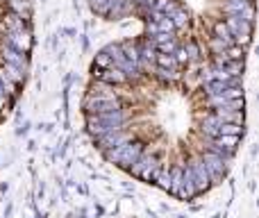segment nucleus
<instances>
[{"instance_id":"1","label":"nucleus","mask_w":259,"mask_h":218,"mask_svg":"<svg viewBox=\"0 0 259 218\" xmlns=\"http://www.w3.org/2000/svg\"><path fill=\"white\" fill-rule=\"evenodd\" d=\"M123 123H125V114L121 109H114V111H105V114H89L87 129L94 137H100V134H107L112 129L123 127Z\"/></svg>"},{"instance_id":"2","label":"nucleus","mask_w":259,"mask_h":218,"mask_svg":"<svg viewBox=\"0 0 259 218\" xmlns=\"http://www.w3.org/2000/svg\"><path fill=\"white\" fill-rule=\"evenodd\" d=\"M143 152V143L141 141H125L121 143V146L112 148V150H105V157H107L109 161H114V164L123 166V168H130V166L137 161V157Z\"/></svg>"},{"instance_id":"3","label":"nucleus","mask_w":259,"mask_h":218,"mask_svg":"<svg viewBox=\"0 0 259 218\" xmlns=\"http://www.w3.org/2000/svg\"><path fill=\"white\" fill-rule=\"evenodd\" d=\"M159 168H161V164L157 161V157L155 155H139L137 157V161H134L132 166H130V173L132 175H137V178H141V180H146V182H155V178H157V173H159Z\"/></svg>"},{"instance_id":"4","label":"nucleus","mask_w":259,"mask_h":218,"mask_svg":"<svg viewBox=\"0 0 259 218\" xmlns=\"http://www.w3.org/2000/svg\"><path fill=\"white\" fill-rule=\"evenodd\" d=\"M225 23H228V27H230V34L237 36L239 46L250 43V34H252V23L250 21H246V18H241V16H230Z\"/></svg>"},{"instance_id":"5","label":"nucleus","mask_w":259,"mask_h":218,"mask_svg":"<svg viewBox=\"0 0 259 218\" xmlns=\"http://www.w3.org/2000/svg\"><path fill=\"white\" fill-rule=\"evenodd\" d=\"M187 168L191 170V180H193V187H196V193L207 191V189H209V173H207L202 159H193Z\"/></svg>"},{"instance_id":"6","label":"nucleus","mask_w":259,"mask_h":218,"mask_svg":"<svg viewBox=\"0 0 259 218\" xmlns=\"http://www.w3.org/2000/svg\"><path fill=\"white\" fill-rule=\"evenodd\" d=\"M84 109H87V114H105V111L121 109V105H118L116 98H94V96H87Z\"/></svg>"},{"instance_id":"7","label":"nucleus","mask_w":259,"mask_h":218,"mask_svg":"<svg viewBox=\"0 0 259 218\" xmlns=\"http://www.w3.org/2000/svg\"><path fill=\"white\" fill-rule=\"evenodd\" d=\"M96 139H98V148H100V150H112V148H116V146H121V143L130 141L132 137H130L123 127H118V129L107 132V134H100V137H96Z\"/></svg>"},{"instance_id":"8","label":"nucleus","mask_w":259,"mask_h":218,"mask_svg":"<svg viewBox=\"0 0 259 218\" xmlns=\"http://www.w3.org/2000/svg\"><path fill=\"white\" fill-rule=\"evenodd\" d=\"M7 43L12 46V48H16L18 53H30L32 48V36L30 32L23 27V30H14V32H7Z\"/></svg>"},{"instance_id":"9","label":"nucleus","mask_w":259,"mask_h":218,"mask_svg":"<svg viewBox=\"0 0 259 218\" xmlns=\"http://www.w3.org/2000/svg\"><path fill=\"white\" fill-rule=\"evenodd\" d=\"M200 159H202V164H205L207 173H209V180H221L225 175V164L216 152H205Z\"/></svg>"},{"instance_id":"10","label":"nucleus","mask_w":259,"mask_h":218,"mask_svg":"<svg viewBox=\"0 0 259 218\" xmlns=\"http://www.w3.org/2000/svg\"><path fill=\"white\" fill-rule=\"evenodd\" d=\"M94 77H98V80L105 82V84H123V82H127L125 73L116 66H109V68H96L94 66Z\"/></svg>"},{"instance_id":"11","label":"nucleus","mask_w":259,"mask_h":218,"mask_svg":"<svg viewBox=\"0 0 259 218\" xmlns=\"http://www.w3.org/2000/svg\"><path fill=\"white\" fill-rule=\"evenodd\" d=\"M3 64H12V66L21 68V71H27V57L23 53H18L16 48H12L9 43L3 48Z\"/></svg>"},{"instance_id":"12","label":"nucleus","mask_w":259,"mask_h":218,"mask_svg":"<svg viewBox=\"0 0 259 218\" xmlns=\"http://www.w3.org/2000/svg\"><path fill=\"white\" fill-rule=\"evenodd\" d=\"M130 9H132V0H109V5H107V16H112V18L125 16Z\"/></svg>"},{"instance_id":"13","label":"nucleus","mask_w":259,"mask_h":218,"mask_svg":"<svg viewBox=\"0 0 259 218\" xmlns=\"http://www.w3.org/2000/svg\"><path fill=\"white\" fill-rule=\"evenodd\" d=\"M214 114L219 116L221 123H237V125L243 123V111L241 109H216Z\"/></svg>"},{"instance_id":"14","label":"nucleus","mask_w":259,"mask_h":218,"mask_svg":"<svg viewBox=\"0 0 259 218\" xmlns=\"http://www.w3.org/2000/svg\"><path fill=\"white\" fill-rule=\"evenodd\" d=\"M214 143L221 148H225V150L234 152V148H237V143H239V137H234V134H219Z\"/></svg>"},{"instance_id":"15","label":"nucleus","mask_w":259,"mask_h":218,"mask_svg":"<svg viewBox=\"0 0 259 218\" xmlns=\"http://www.w3.org/2000/svg\"><path fill=\"white\" fill-rule=\"evenodd\" d=\"M219 127H221V120H219V116L216 114L207 116L205 123H202V129H205L207 134H211V137H219Z\"/></svg>"},{"instance_id":"16","label":"nucleus","mask_w":259,"mask_h":218,"mask_svg":"<svg viewBox=\"0 0 259 218\" xmlns=\"http://www.w3.org/2000/svg\"><path fill=\"white\" fill-rule=\"evenodd\" d=\"M5 25H7V32H14V30H23L25 21H23V16H18V14H7V16H5Z\"/></svg>"},{"instance_id":"17","label":"nucleus","mask_w":259,"mask_h":218,"mask_svg":"<svg viewBox=\"0 0 259 218\" xmlns=\"http://www.w3.org/2000/svg\"><path fill=\"white\" fill-rule=\"evenodd\" d=\"M89 96H94V98H116V94L109 91V84H105V82H100L98 86H94Z\"/></svg>"},{"instance_id":"18","label":"nucleus","mask_w":259,"mask_h":218,"mask_svg":"<svg viewBox=\"0 0 259 218\" xmlns=\"http://www.w3.org/2000/svg\"><path fill=\"white\" fill-rule=\"evenodd\" d=\"M155 182L159 184V189L168 191V189H170V170H168V168H159V173H157Z\"/></svg>"},{"instance_id":"19","label":"nucleus","mask_w":259,"mask_h":218,"mask_svg":"<svg viewBox=\"0 0 259 218\" xmlns=\"http://www.w3.org/2000/svg\"><path fill=\"white\" fill-rule=\"evenodd\" d=\"M180 184H182V168H173V170H170V189H168V191L178 196Z\"/></svg>"},{"instance_id":"20","label":"nucleus","mask_w":259,"mask_h":218,"mask_svg":"<svg viewBox=\"0 0 259 218\" xmlns=\"http://www.w3.org/2000/svg\"><path fill=\"white\" fill-rule=\"evenodd\" d=\"M170 23H173L175 27H182V25H187V21H189V16H187V12H184V9H175L173 14H170Z\"/></svg>"},{"instance_id":"21","label":"nucleus","mask_w":259,"mask_h":218,"mask_svg":"<svg viewBox=\"0 0 259 218\" xmlns=\"http://www.w3.org/2000/svg\"><path fill=\"white\" fill-rule=\"evenodd\" d=\"M219 134H234V137H239V134H243V127L237 123H221Z\"/></svg>"},{"instance_id":"22","label":"nucleus","mask_w":259,"mask_h":218,"mask_svg":"<svg viewBox=\"0 0 259 218\" xmlns=\"http://www.w3.org/2000/svg\"><path fill=\"white\" fill-rule=\"evenodd\" d=\"M214 34L219 36V39H225V41H232V34H230V27H228V23H223V21H219L214 25Z\"/></svg>"},{"instance_id":"23","label":"nucleus","mask_w":259,"mask_h":218,"mask_svg":"<svg viewBox=\"0 0 259 218\" xmlns=\"http://www.w3.org/2000/svg\"><path fill=\"white\" fill-rule=\"evenodd\" d=\"M157 64H159L161 68H173L175 64H178V62H175V57H173V55H166V53H157Z\"/></svg>"},{"instance_id":"24","label":"nucleus","mask_w":259,"mask_h":218,"mask_svg":"<svg viewBox=\"0 0 259 218\" xmlns=\"http://www.w3.org/2000/svg\"><path fill=\"white\" fill-rule=\"evenodd\" d=\"M230 46H232V41H225V39H219V36H216V39H211V50H214L216 55L219 53H223V50H228Z\"/></svg>"},{"instance_id":"25","label":"nucleus","mask_w":259,"mask_h":218,"mask_svg":"<svg viewBox=\"0 0 259 218\" xmlns=\"http://www.w3.org/2000/svg\"><path fill=\"white\" fill-rule=\"evenodd\" d=\"M94 66H96V68H109V66H112V57H109V55L103 50V53H98V57H96V64H94Z\"/></svg>"},{"instance_id":"26","label":"nucleus","mask_w":259,"mask_h":218,"mask_svg":"<svg viewBox=\"0 0 259 218\" xmlns=\"http://www.w3.org/2000/svg\"><path fill=\"white\" fill-rule=\"evenodd\" d=\"M225 55H228V59H232V62H239V59H243V48L241 46H237V48H234V46H230L228 50H223Z\"/></svg>"},{"instance_id":"27","label":"nucleus","mask_w":259,"mask_h":218,"mask_svg":"<svg viewBox=\"0 0 259 218\" xmlns=\"http://www.w3.org/2000/svg\"><path fill=\"white\" fill-rule=\"evenodd\" d=\"M159 53H166V55H173L175 50H178V46H175V41L173 39H168V41H164V43H157L155 46Z\"/></svg>"},{"instance_id":"28","label":"nucleus","mask_w":259,"mask_h":218,"mask_svg":"<svg viewBox=\"0 0 259 218\" xmlns=\"http://www.w3.org/2000/svg\"><path fill=\"white\" fill-rule=\"evenodd\" d=\"M0 84H3L5 94H14V89H16V84H14V82L9 80L7 75H5V71H3V68H0Z\"/></svg>"},{"instance_id":"29","label":"nucleus","mask_w":259,"mask_h":218,"mask_svg":"<svg viewBox=\"0 0 259 218\" xmlns=\"http://www.w3.org/2000/svg\"><path fill=\"white\" fill-rule=\"evenodd\" d=\"M107 5L109 0H91V9L96 14H107Z\"/></svg>"},{"instance_id":"30","label":"nucleus","mask_w":259,"mask_h":218,"mask_svg":"<svg viewBox=\"0 0 259 218\" xmlns=\"http://www.w3.org/2000/svg\"><path fill=\"white\" fill-rule=\"evenodd\" d=\"M187 57H191V59H198V48H196V46H193V43H189L187 46Z\"/></svg>"},{"instance_id":"31","label":"nucleus","mask_w":259,"mask_h":218,"mask_svg":"<svg viewBox=\"0 0 259 218\" xmlns=\"http://www.w3.org/2000/svg\"><path fill=\"white\" fill-rule=\"evenodd\" d=\"M132 3H139V5H143V7L152 9V3H155V0H132Z\"/></svg>"},{"instance_id":"32","label":"nucleus","mask_w":259,"mask_h":218,"mask_svg":"<svg viewBox=\"0 0 259 218\" xmlns=\"http://www.w3.org/2000/svg\"><path fill=\"white\" fill-rule=\"evenodd\" d=\"M5 107V96H0V109Z\"/></svg>"}]
</instances>
